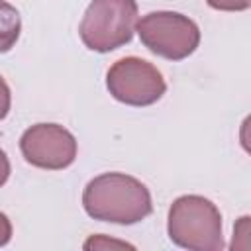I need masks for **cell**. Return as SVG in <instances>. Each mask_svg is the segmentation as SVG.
<instances>
[{
	"label": "cell",
	"instance_id": "obj_1",
	"mask_svg": "<svg viewBox=\"0 0 251 251\" xmlns=\"http://www.w3.org/2000/svg\"><path fill=\"white\" fill-rule=\"evenodd\" d=\"M114 25V29L124 37V41L127 43L131 39V33H133V24H135V2H129L122 12L116 14V18L112 20H102L98 16H94L92 12H86L84 16V22L80 25V35L84 39V43L94 49L96 41L100 39L102 31L106 29V25Z\"/></svg>",
	"mask_w": 251,
	"mask_h": 251
},
{
	"label": "cell",
	"instance_id": "obj_2",
	"mask_svg": "<svg viewBox=\"0 0 251 251\" xmlns=\"http://www.w3.org/2000/svg\"><path fill=\"white\" fill-rule=\"evenodd\" d=\"M20 14L16 8L0 0V53L12 49L20 35Z\"/></svg>",
	"mask_w": 251,
	"mask_h": 251
}]
</instances>
